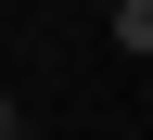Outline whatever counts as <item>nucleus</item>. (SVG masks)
Here are the masks:
<instances>
[{"label":"nucleus","mask_w":153,"mask_h":140,"mask_svg":"<svg viewBox=\"0 0 153 140\" xmlns=\"http://www.w3.org/2000/svg\"><path fill=\"white\" fill-rule=\"evenodd\" d=\"M115 51H153V0H115Z\"/></svg>","instance_id":"1"},{"label":"nucleus","mask_w":153,"mask_h":140,"mask_svg":"<svg viewBox=\"0 0 153 140\" xmlns=\"http://www.w3.org/2000/svg\"><path fill=\"white\" fill-rule=\"evenodd\" d=\"M0 140H26V115H13V89H0Z\"/></svg>","instance_id":"2"}]
</instances>
